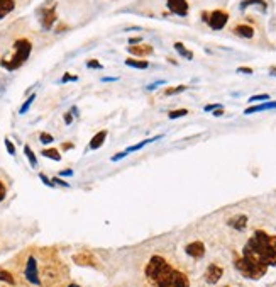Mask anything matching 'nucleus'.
Returning a JSON list of instances; mask_svg holds the SVG:
<instances>
[{
	"label": "nucleus",
	"instance_id": "1",
	"mask_svg": "<svg viewBox=\"0 0 276 287\" xmlns=\"http://www.w3.org/2000/svg\"><path fill=\"white\" fill-rule=\"evenodd\" d=\"M146 277L154 287H190V281L183 272L173 268L163 257L154 255L146 265Z\"/></svg>",
	"mask_w": 276,
	"mask_h": 287
},
{
	"label": "nucleus",
	"instance_id": "2",
	"mask_svg": "<svg viewBox=\"0 0 276 287\" xmlns=\"http://www.w3.org/2000/svg\"><path fill=\"white\" fill-rule=\"evenodd\" d=\"M242 257L264 267H276V236L266 231H254L242 248Z\"/></svg>",
	"mask_w": 276,
	"mask_h": 287
},
{
	"label": "nucleus",
	"instance_id": "3",
	"mask_svg": "<svg viewBox=\"0 0 276 287\" xmlns=\"http://www.w3.org/2000/svg\"><path fill=\"white\" fill-rule=\"evenodd\" d=\"M31 53H32V43L27 38H19L14 41L12 51H10L9 56L0 60V65L5 70H9V72H14V70L21 68L29 60Z\"/></svg>",
	"mask_w": 276,
	"mask_h": 287
},
{
	"label": "nucleus",
	"instance_id": "4",
	"mask_svg": "<svg viewBox=\"0 0 276 287\" xmlns=\"http://www.w3.org/2000/svg\"><path fill=\"white\" fill-rule=\"evenodd\" d=\"M234 267L242 277L251 279V281H259L261 277L266 275V270H268V267L253 262V260L246 259V257H239V259H235Z\"/></svg>",
	"mask_w": 276,
	"mask_h": 287
},
{
	"label": "nucleus",
	"instance_id": "5",
	"mask_svg": "<svg viewBox=\"0 0 276 287\" xmlns=\"http://www.w3.org/2000/svg\"><path fill=\"white\" fill-rule=\"evenodd\" d=\"M202 19L207 22V26L213 29V31H220L229 22V12H226L222 9H217V10H212V12H204L202 14Z\"/></svg>",
	"mask_w": 276,
	"mask_h": 287
},
{
	"label": "nucleus",
	"instance_id": "6",
	"mask_svg": "<svg viewBox=\"0 0 276 287\" xmlns=\"http://www.w3.org/2000/svg\"><path fill=\"white\" fill-rule=\"evenodd\" d=\"M39 21H41L43 29L49 31L51 27L54 26V22L58 21V12H56V5H51V7H43L39 10Z\"/></svg>",
	"mask_w": 276,
	"mask_h": 287
},
{
	"label": "nucleus",
	"instance_id": "7",
	"mask_svg": "<svg viewBox=\"0 0 276 287\" xmlns=\"http://www.w3.org/2000/svg\"><path fill=\"white\" fill-rule=\"evenodd\" d=\"M24 275L31 284L39 286L41 284V279H39V270H38V262H36L34 257H29L27 262H25V268H24Z\"/></svg>",
	"mask_w": 276,
	"mask_h": 287
},
{
	"label": "nucleus",
	"instance_id": "8",
	"mask_svg": "<svg viewBox=\"0 0 276 287\" xmlns=\"http://www.w3.org/2000/svg\"><path fill=\"white\" fill-rule=\"evenodd\" d=\"M166 5L170 9V12L176 14L180 17L188 16V0H166Z\"/></svg>",
	"mask_w": 276,
	"mask_h": 287
},
{
	"label": "nucleus",
	"instance_id": "9",
	"mask_svg": "<svg viewBox=\"0 0 276 287\" xmlns=\"http://www.w3.org/2000/svg\"><path fill=\"white\" fill-rule=\"evenodd\" d=\"M224 270L220 265L217 263H210L207 267V270H205V282L207 284H217V282L220 281V277H222Z\"/></svg>",
	"mask_w": 276,
	"mask_h": 287
},
{
	"label": "nucleus",
	"instance_id": "10",
	"mask_svg": "<svg viewBox=\"0 0 276 287\" xmlns=\"http://www.w3.org/2000/svg\"><path fill=\"white\" fill-rule=\"evenodd\" d=\"M73 262L76 265H80V267H95V265H97V259L93 257V253L82 252V253L73 255Z\"/></svg>",
	"mask_w": 276,
	"mask_h": 287
},
{
	"label": "nucleus",
	"instance_id": "11",
	"mask_svg": "<svg viewBox=\"0 0 276 287\" xmlns=\"http://www.w3.org/2000/svg\"><path fill=\"white\" fill-rule=\"evenodd\" d=\"M185 252L191 259H202L205 255V245L202 241H191L185 246Z\"/></svg>",
	"mask_w": 276,
	"mask_h": 287
},
{
	"label": "nucleus",
	"instance_id": "12",
	"mask_svg": "<svg viewBox=\"0 0 276 287\" xmlns=\"http://www.w3.org/2000/svg\"><path fill=\"white\" fill-rule=\"evenodd\" d=\"M232 32L235 36H239V38H242V39H253L254 38V27H253V26H248V24L234 26Z\"/></svg>",
	"mask_w": 276,
	"mask_h": 287
},
{
	"label": "nucleus",
	"instance_id": "13",
	"mask_svg": "<svg viewBox=\"0 0 276 287\" xmlns=\"http://www.w3.org/2000/svg\"><path fill=\"white\" fill-rule=\"evenodd\" d=\"M129 53L134 54V56L144 58V56L153 54L154 50H153V46H149V44H132V46H129Z\"/></svg>",
	"mask_w": 276,
	"mask_h": 287
},
{
	"label": "nucleus",
	"instance_id": "14",
	"mask_svg": "<svg viewBox=\"0 0 276 287\" xmlns=\"http://www.w3.org/2000/svg\"><path fill=\"white\" fill-rule=\"evenodd\" d=\"M16 7H17L16 0H0V21H3L7 16H10L16 10Z\"/></svg>",
	"mask_w": 276,
	"mask_h": 287
},
{
	"label": "nucleus",
	"instance_id": "15",
	"mask_svg": "<svg viewBox=\"0 0 276 287\" xmlns=\"http://www.w3.org/2000/svg\"><path fill=\"white\" fill-rule=\"evenodd\" d=\"M227 223H229V226L234 228V230L242 231V230H246V226H248V216L246 214H235L229 221H227Z\"/></svg>",
	"mask_w": 276,
	"mask_h": 287
},
{
	"label": "nucleus",
	"instance_id": "16",
	"mask_svg": "<svg viewBox=\"0 0 276 287\" xmlns=\"http://www.w3.org/2000/svg\"><path fill=\"white\" fill-rule=\"evenodd\" d=\"M107 139V131H98L97 134L92 138L90 141V150H98L102 145H104V141Z\"/></svg>",
	"mask_w": 276,
	"mask_h": 287
},
{
	"label": "nucleus",
	"instance_id": "17",
	"mask_svg": "<svg viewBox=\"0 0 276 287\" xmlns=\"http://www.w3.org/2000/svg\"><path fill=\"white\" fill-rule=\"evenodd\" d=\"M268 109H276V101L273 102H264V104L261 105H251V107H248L244 110L246 114H253V112H261V110H268Z\"/></svg>",
	"mask_w": 276,
	"mask_h": 287
},
{
	"label": "nucleus",
	"instance_id": "18",
	"mask_svg": "<svg viewBox=\"0 0 276 287\" xmlns=\"http://www.w3.org/2000/svg\"><path fill=\"white\" fill-rule=\"evenodd\" d=\"M126 65L131 68H138V70H146L149 66V63L146 60H138V58H127Z\"/></svg>",
	"mask_w": 276,
	"mask_h": 287
},
{
	"label": "nucleus",
	"instance_id": "19",
	"mask_svg": "<svg viewBox=\"0 0 276 287\" xmlns=\"http://www.w3.org/2000/svg\"><path fill=\"white\" fill-rule=\"evenodd\" d=\"M249 5H259L263 12H266V9H268V3L264 2V0H242L241 2V9L242 10L248 9Z\"/></svg>",
	"mask_w": 276,
	"mask_h": 287
},
{
	"label": "nucleus",
	"instance_id": "20",
	"mask_svg": "<svg viewBox=\"0 0 276 287\" xmlns=\"http://www.w3.org/2000/svg\"><path fill=\"white\" fill-rule=\"evenodd\" d=\"M161 136H154V138H149V139H144V141H141V143H138V145H134V146H129V148H126L124 152L126 153H132V152H138V150H141V148H144L146 145H149V143H153V141H158Z\"/></svg>",
	"mask_w": 276,
	"mask_h": 287
},
{
	"label": "nucleus",
	"instance_id": "21",
	"mask_svg": "<svg viewBox=\"0 0 276 287\" xmlns=\"http://www.w3.org/2000/svg\"><path fill=\"white\" fill-rule=\"evenodd\" d=\"M175 50L178 51V53L182 54L183 58H186V60H191V58H193V53L186 50L185 44H183V43H175Z\"/></svg>",
	"mask_w": 276,
	"mask_h": 287
},
{
	"label": "nucleus",
	"instance_id": "22",
	"mask_svg": "<svg viewBox=\"0 0 276 287\" xmlns=\"http://www.w3.org/2000/svg\"><path fill=\"white\" fill-rule=\"evenodd\" d=\"M43 157L51 158V160H54V161H60L61 160V155H60V152H58L56 148H46V150H43Z\"/></svg>",
	"mask_w": 276,
	"mask_h": 287
},
{
	"label": "nucleus",
	"instance_id": "23",
	"mask_svg": "<svg viewBox=\"0 0 276 287\" xmlns=\"http://www.w3.org/2000/svg\"><path fill=\"white\" fill-rule=\"evenodd\" d=\"M0 281L5 282V284H9V286L16 284V281H14L12 274H10V272H7V270H3V268H0Z\"/></svg>",
	"mask_w": 276,
	"mask_h": 287
},
{
	"label": "nucleus",
	"instance_id": "24",
	"mask_svg": "<svg viewBox=\"0 0 276 287\" xmlns=\"http://www.w3.org/2000/svg\"><path fill=\"white\" fill-rule=\"evenodd\" d=\"M24 153L27 155V160H29V163H31V167L32 168L38 167V160H36V155L32 153V150L29 148V146H24Z\"/></svg>",
	"mask_w": 276,
	"mask_h": 287
},
{
	"label": "nucleus",
	"instance_id": "25",
	"mask_svg": "<svg viewBox=\"0 0 276 287\" xmlns=\"http://www.w3.org/2000/svg\"><path fill=\"white\" fill-rule=\"evenodd\" d=\"M188 114V110L186 109H176V110H171L168 116H170V119H178V117H183Z\"/></svg>",
	"mask_w": 276,
	"mask_h": 287
},
{
	"label": "nucleus",
	"instance_id": "26",
	"mask_svg": "<svg viewBox=\"0 0 276 287\" xmlns=\"http://www.w3.org/2000/svg\"><path fill=\"white\" fill-rule=\"evenodd\" d=\"M186 90L185 85H178V87H170L164 90V95H175V94H180V92Z\"/></svg>",
	"mask_w": 276,
	"mask_h": 287
},
{
	"label": "nucleus",
	"instance_id": "27",
	"mask_svg": "<svg viewBox=\"0 0 276 287\" xmlns=\"http://www.w3.org/2000/svg\"><path fill=\"white\" fill-rule=\"evenodd\" d=\"M34 99H36V95H31V97H29L27 101L24 102V105H22V107H21L19 112H21V114H25V112H27V109L31 107V104H32V102H34Z\"/></svg>",
	"mask_w": 276,
	"mask_h": 287
},
{
	"label": "nucleus",
	"instance_id": "28",
	"mask_svg": "<svg viewBox=\"0 0 276 287\" xmlns=\"http://www.w3.org/2000/svg\"><path fill=\"white\" fill-rule=\"evenodd\" d=\"M87 66H88V68H93V70H100V68H104V65H102L98 60H88V61H87Z\"/></svg>",
	"mask_w": 276,
	"mask_h": 287
},
{
	"label": "nucleus",
	"instance_id": "29",
	"mask_svg": "<svg viewBox=\"0 0 276 287\" xmlns=\"http://www.w3.org/2000/svg\"><path fill=\"white\" fill-rule=\"evenodd\" d=\"M270 99V95L268 94H259V95H253V97H249V102H259V101H268Z\"/></svg>",
	"mask_w": 276,
	"mask_h": 287
},
{
	"label": "nucleus",
	"instance_id": "30",
	"mask_svg": "<svg viewBox=\"0 0 276 287\" xmlns=\"http://www.w3.org/2000/svg\"><path fill=\"white\" fill-rule=\"evenodd\" d=\"M39 139H41V143H44V145H49V143H53V136L47 134V132H41Z\"/></svg>",
	"mask_w": 276,
	"mask_h": 287
},
{
	"label": "nucleus",
	"instance_id": "31",
	"mask_svg": "<svg viewBox=\"0 0 276 287\" xmlns=\"http://www.w3.org/2000/svg\"><path fill=\"white\" fill-rule=\"evenodd\" d=\"M5 148H7V152H9L10 155H16V148H14V143L10 141L9 138L5 139Z\"/></svg>",
	"mask_w": 276,
	"mask_h": 287
},
{
	"label": "nucleus",
	"instance_id": "32",
	"mask_svg": "<svg viewBox=\"0 0 276 287\" xmlns=\"http://www.w3.org/2000/svg\"><path fill=\"white\" fill-rule=\"evenodd\" d=\"M5 196H7V187H5V183L0 180V202L5 199Z\"/></svg>",
	"mask_w": 276,
	"mask_h": 287
},
{
	"label": "nucleus",
	"instance_id": "33",
	"mask_svg": "<svg viewBox=\"0 0 276 287\" xmlns=\"http://www.w3.org/2000/svg\"><path fill=\"white\" fill-rule=\"evenodd\" d=\"M69 80H73V82H76V80H78V77L76 75H69V73H65V77L63 78H61V82H69Z\"/></svg>",
	"mask_w": 276,
	"mask_h": 287
},
{
	"label": "nucleus",
	"instance_id": "34",
	"mask_svg": "<svg viewBox=\"0 0 276 287\" xmlns=\"http://www.w3.org/2000/svg\"><path fill=\"white\" fill-rule=\"evenodd\" d=\"M237 72H239V73H246V75H251V73H253V68H248V66H239Z\"/></svg>",
	"mask_w": 276,
	"mask_h": 287
},
{
	"label": "nucleus",
	"instance_id": "35",
	"mask_svg": "<svg viewBox=\"0 0 276 287\" xmlns=\"http://www.w3.org/2000/svg\"><path fill=\"white\" fill-rule=\"evenodd\" d=\"M222 107V104H210V105H207V107H205V110H207V112H210V110H215V109H220Z\"/></svg>",
	"mask_w": 276,
	"mask_h": 287
},
{
	"label": "nucleus",
	"instance_id": "36",
	"mask_svg": "<svg viewBox=\"0 0 276 287\" xmlns=\"http://www.w3.org/2000/svg\"><path fill=\"white\" fill-rule=\"evenodd\" d=\"M126 152H120V153H115V155H114V157H112V161H117V160H120V158H124V157H126Z\"/></svg>",
	"mask_w": 276,
	"mask_h": 287
},
{
	"label": "nucleus",
	"instance_id": "37",
	"mask_svg": "<svg viewBox=\"0 0 276 287\" xmlns=\"http://www.w3.org/2000/svg\"><path fill=\"white\" fill-rule=\"evenodd\" d=\"M71 121H73L71 112H66V114H65V123H66V124H71Z\"/></svg>",
	"mask_w": 276,
	"mask_h": 287
},
{
	"label": "nucleus",
	"instance_id": "38",
	"mask_svg": "<svg viewBox=\"0 0 276 287\" xmlns=\"http://www.w3.org/2000/svg\"><path fill=\"white\" fill-rule=\"evenodd\" d=\"M41 180H43V182H44V183H46V185H49V187H54V185H53V182H51V180H49V179H47V177H44V175H41Z\"/></svg>",
	"mask_w": 276,
	"mask_h": 287
},
{
	"label": "nucleus",
	"instance_id": "39",
	"mask_svg": "<svg viewBox=\"0 0 276 287\" xmlns=\"http://www.w3.org/2000/svg\"><path fill=\"white\" fill-rule=\"evenodd\" d=\"M222 114H224V110H222V107H220V109H215V110H213V116H215V117H220V116H222Z\"/></svg>",
	"mask_w": 276,
	"mask_h": 287
},
{
	"label": "nucleus",
	"instance_id": "40",
	"mask_svg": "<svg viewBox=\"0 0 276 287\" xmlns=\"http://www.w3.org/2000/svg\"><path fill=\"white\" fill-rule=\"evenodd\" d=\"M139 41H141V38H132V39H129V44L132 46V44H138Z\"/></svg>",
	"mask_w": 276,
	"mask_h": 287
},
{
	"label": "nucleus",
	"instance_id": "41",
	"mask_svg": "<svg viewBox=\"0 0 276 287\" xmlns=\"http://www.w3.org/2000/svg\"><path fill=\"white\" fill-rule=\"evenodd\" d=\"M53 182H56V183H60V185H63V187H68V183L63 182V180H60V179H54Z\"/></svg>",
	"mask_w": 276,
	"mask_h": 287
},
{
	"label": "nucleus",
	"instance_id": "42",
	"mask_svg": "<svg viewBox=\"0 0 276 287\" xmlns=\"http://www.w3.org/2000/svg\"><path fill=\"white\" fill-rule=\"evenodd\" d=\"M61 175H66V177H69V175H73V172H71V170H69V168H68V170H63V172H61Z\"/></svg>",
	"mask_w": 276,
	"mask_h": 287
},
{
	"label": "nucleus",
	"instance_id": "43",
	"mask_svg": "<svg viewBox=\"0 0 276 287\" xmlns=\"http://www.w3.org/2000/svg\"><path fill=\"white\" fill-rule=\"evenodd\" d=\"M270 73H271V77H276V66H271V68H270Z\"/></svg>",
	"mask_w": 276,
	"mask_h": 287
},
{
	"label": "nucleus",
	"instance_id": "44",
	"mask_svg": "<svg viewBox=\"0 0 276 287\" xmlns=\"http://www.w3.org/2000/svg\"><path fill=\"white\" fill-rule=\"evenodd\" d=\"M69 148H73V145H71V143H65L63 150H69Z\"/></svg>",
	"mask_w": 276,
	"mask_h": 287
},
{
	"label": "nucleus",
	"instance_id": "45",
	"mask_svg": "<svg viewBox=\"0 0 276 287\" xmlns=\"http://www.w3.org/2000/svg\"><path fill=\"white\" fill-rule=\"evenodd\" d=\"M117 78H102V82H115Z\"/></svg>",
	"mask_w": 276,
	"mask_h": 287
},
{
	"label": "nucleus",
	"instance_id": "46",
	"mask_svg": "<svg viewBox=\"0 0 276 287\" xmlns=\"http://www.w3.org/2000/svg\"><path fill=\"white\" fill-rule=\"evenodd\" d=\"M68 287H80V286H76V284H69Z\"/></svg>",
	"mask_w": 276,
	"mask_h": 287
},
{
	"label": "nucleus",
	"instance_id": "47",
	"mask_svg": "<svg viewBox=\"0 0 276 287\" xmlns=\"http://www.w3.org/2000/svg\"><path fill=\"white\" fill-rule=\"evenodd\" d=\"M227 287H229V286H227Z\"/></svg>",
	"mask_w": 276,
	"mask_h": 287
}]
</instances>
